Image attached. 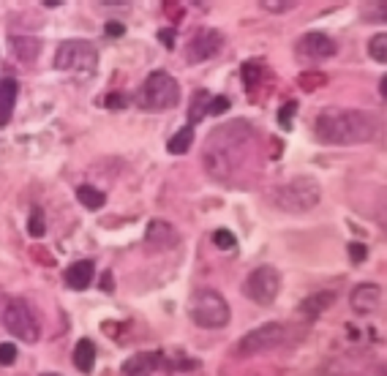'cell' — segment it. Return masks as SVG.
Segmentation results:
<instances>
[{
  "label": "cell",
  "mask_w": 387,
  "mask_h": 376,
  "mask_svg": "<svg viewBox=\"0 0 387 376\" xmlns=\"http://www.w3.org/2000/svg\"><path fill=\"white\" fill-rule=\"evenodd\" d=\"M27 232H30L33 238H44V232H47V221H44V210H41V208H33V210H30Z\"/></svg>",
  "instance_id": "26"
},
{
  "label": "cell",
  "mask_w": 387,
  "mask_h": 376,
  "mask_svg": "<svg viewBox=\"0 0 387 376\" xmlns=\"http://www.w3.org/2000/svg\"><path fill=\"white\" fill-rule=\"evenodd\" d=\"M188 314L194 325L205 330H219L229 325V305L216 289H199L188 303Z\"/></svg>",
  "instance_id": "5"
},
{
  "label": "cell",
  "mask_w": 387,
  "mask_h": 376,
  "mask_svg": "<svg viewBox=\"0 0 387 376\" xmlns=\"http://www.w3.org/2000/svg\"><path fill=\"white\" fill-rule=\"evenodd\" d=\"M264 11H270V14H281V11H292L297 3L295 0H284V3H278V0H262L259 3Z\"/></svg>",
  "instance_id": "28"
},
{
  "label": "cell",
  "mask_w": 387,
  "mask_h": 376,
  "mask_svg": "<svg viewBox=\"0 0 387 376\" xmlns=\"http://www.w3.org/2000/svg\"><path fill=\"white\" fill-rule=\"evenodd\" d=\"M101 289H104V292H112V275H110V273H104V278H101Z\"/></svg>",
  "instance_id": "37"
},
{
  "label": "cell",
  "mask_w": 387,
  "mask_h": 376,
  "mask_svg": "<svg viewBox=\"0 0 387 376\" xmlns=\"http://www.w3.org/2000/svg\"><path fill=\"white\" fill-rule=\"evenodd\" d=\"M41 376H60V374H41Z\"/></svg>",
  "instance_id": "40"
},
{
  "label": "cell",
  "mask_w": 387,
  "mask_h": 376,
  "mask_svg": "<svg viewBox=\"0 0 387 376\" xmlns=\"http://www.w3.org/2000/svg\"><path fill=\"white\" fill-rule=\"evenodd\" d=\"M11 49L22 63H33L41 52V44L36 38H25V36H11Z\"/></svg>",
  "instance_id": "18"
},
{
  "label": "cell",
  "mask_w": 387,
  "mask_h": 376,
  "mask_svg": "<svg viewBox=\"0 0 387 376\" xmlns=\"http://www.w3.org/2000/svg\"><path fill=\"white\" fill-rule=\"evenodd\" d=\"M14 101H16V82H14V77H3V82H0V125L11 123Z\"/></svg>",
  "instance_id": "16"
},
{
  "label": "cell",
  "mask_w": 387,
  "mask_h": 376,
  "mask_svg": "<svg viewBox=\"0 0 387 376\" xmlns=\"http://www.w3.org/2000/svg\"><path fill=\"white\" fill-rule=\"evenodd\" d=\"M262 74H264V63H262V60H246V63H243V82H246L249 90L257 88Z\"/></svg>",
  "instance_id": "23"
},
{
  "label": "cell",
  "mask_w": 387,
  "mask_h": 376,
  "mask_svg": "<svg viewBox=\"0 0 387 376\" xmlns=\"http://www.w3.org/2000/svg\"><path fill=\"white\" fill-rule=\"evenodd\" d=\"M99 66V52L90 41H63L55 52V68L93 74Z\"/></svg>",
  "instance_id": "7"
},
{
  "label": "cell",
  "mask_w": 387,
  "mask_h": 376,
  "mask_svg": "<svg viewBox=\"0 0 387 376\" xmlns=\"http://www.w3.org/2000/svg\"><path fill=\"white\" fill-rule=\"evenodd\" d=\"M210 99H213V96H208L205 90L194 93V101H191V123H199V121H202V115L210 110Z\"/></svg>",
  "instance_id": "24"
},
{
  "label": "cell",
  "mask_w": 387,
  "mask_h": 376,
  "mask_svg": "<svg viewBox=\"0 0 387 376\" xmlns=\"http://www.w3.org/2000/svg\"><path fill=\"white\" fill-rule=\"evenodd\" d=\"M77 199H79V205H85L88 210H99V208H104V194L99 191V188H93V186H79L77 188Z\"/></svg>",
  "instance_id": "21"
},
{
  "label": "cell",
  "mask_w": 387,
  "mask_h": 376,
  "mask_svg": "<svg viewBox=\"0 0 387 376\" xmlns=\"http://www.w3.org/2000/svg\"><path fill=\"white\" fill-rule=\"evenodd\" d=\"M227 110H229V99L227 96H213L210 99V110H208L210 115H224Z\"/></svg>",
  "instance_id": "29"
},
{
  "label": "cell",
  "mask_w": 387,
  "mask_h": 376,
  "mask_svg": "<svg viewBox=\"0 0 387 376\" xmlns=\"http://www.w3.org/2000/svg\"><path fill=\"white\" fill-rule=\"evenodd\" d=\"M379 300H382V289L377 286V284H358L355 289H352V294H349V305H352V311L355 314H374L377 311V305H379Z\"/></svg>",
  "instance_id": "13"
},
{
  "label": "cell",
  "mask_w": 387,
  "mask_h": 376,
  "mask_svg": "<svg viewBox=\"0 0 387 376\" xmlns=\"http://www.w3.org/2000/svg\"><path fill=\"white\" fill-rule=\"evenodd\" d=\"M333 300H336L333 292H316V294H311V297H305V300L300 303V314H305V316H319V314L327 311V305H333Z\"/></svg>",
  "instance_id": "19"
},
{
  "label": "cell",
  "mask_w": 387,
  "mask_h": 376,
  "mask_svg": "<svg viewBox=\"0 0 387 376\" xmlns=\"http://www.w3.org/2000/svg\"><path fill=\"white\" fill-rule=\"evenodd\" d=\"M369 55H371L377 63H387V33H377V36L369 41Z\"/></svg>",
  "instance_id": "25"
},
{
  "label": "cell",
  "mask_w": 387,
  "mask_h": 376,
  "mask_svg": "<svg viewBox=\"0 0 387 376\" xmlns=\"http://www.w3.org/2000/svg\"><path fill=\"white\" fill-rule=\"evenodd\" d=\"M286 338V330L284 325L278 322H267V325H259L251 333H246L238 344V355L240 358H251V355H262V352H270L275 347H281Z\"/></svg>",
  "instance_id": "9"
},
{
  "label": "cell",
  "mask_w": 387,
  "mask_h": 376,
  "mask_svg": "<svg viewBox=\"0 0 387 376\" xmlns=\"http://www.w3.org/2000/svg\"><path fill=\"white\" fill-rule=\"evenodd\" d=\"M338 52V44L325 33H305L295 44V55L303 63H322Z\"/></svg>",
  "instance_id": "10"
},
{
  "label": "cell",
  "mask_w": 387,
  "mask_h": 376,
  "mask_svg": "<svg viewBox=\"0 0 387 376\" xmlns=\"http://www.w3.org/2000/svg\"><path fill=\"white\" fill-rule=\"evenodd\" d=\"M145 243H147V249H153V251H169L180 243V232H177L169 221L153 218V221L147 224V229H145Z\"/></svg>",
  "instance_id": "12"
},
{
  "label": "cell",
  "mask_w": 387,
  "mask_h": 376,
  "mask_svg": "<svg viewBox=\"0 0 387 376\" xmlns=\"http://www.w3.org/2000/svg\"><path fill=\"white\" fill-rule=\"evenodd\" d=\"M379 93H382V99H387V74L382 77V82H379Z\"/></svg>",
  "instance_id": "38"
},
{
  "label": "cell",
  "mask_w": 387,
  "mask_h": 376,
  "mask_svg": "<svg viewBox=\"0 0 387 376\" xmlns=\"http://www.w3.org/2000/svg\"><path fill=\"white\" fill-rule=\"evenodd\" d=\"M281 292V275L275 267L270 264H262L257 267L249 278H246V286H243V294L249 300H254L257 305H273L275 297Z\"/></svg>",
  "instance_id": "8"
},
{
  "label": "cell",
  "mask_w": 387,
  "mask_h": 376,
  "mask_svg": "<svg viewBox=\"0 0 387 376\" xmlns=\"http://www.w3.org/2000/svg\"><path fill=\"white\" fill-rule=\"evenodd\" d=\"M322 188L311 175H295L273 188V205L284 213H308L319 205Z\"/></svg>",
  "instance_id": "3"
},
{
  "label": "cell",
  "mask_w": 387,
  "mask_h": 376,
  "mask_svg": "<svg viewBox=\"0 0 387 376\" xmlns=\"http://www.w3.org/2000/svg\"><path fill=\"white\" fill-rule=\"evenodd\" d=\"M194 145V128L191 125H186V128H180L169 142H166V150L172 153V155H183L188 147Z\"/></svg>",
  "instance_id": "20"
},
{
  "label": "cell",
  "mask_w": 387,
  "mask_h": 376,
  "mask_svg": "<svg viewBox=\"0 0 387 376\" xmlns=\"http://www.w3.org/2000/svg\"><path fill=\"white\" fill-rule=\"evenodd\" d=\"M314 136L333 147L363 145L377 136V121L363 110H325L314 121Z\"/></svg>",
  "instance_id": "2"
},
{
  "label": "cell",
  "mask_w": 387,
  "mask_h": 376,
  "mask_svg": "<svg viewBox=\"0 0 387 376\" xmlns=\"http://www.w3.org/2000/svg\"><path fill=\"white\" fill-rule=\"evenodd\" d=\"M366 253H369V249H366L363 243H349V259H352L355 264H360V262L366 259Z\"/></svg>",
  "instance_id": "32"
},
{
  "label": "cell",
  "mask_w": 387,
  "mask_h": 376,
  "mask_svg": "<svg viewBox=\"0 0 387 376\" xmlns=\"http://www.w3.org/2000/svg\"><path fill=\"white\" fill-rule=\"evenodd\" d=\"M213 246L221 251H232L235 249V235L229 229H216L213 232Z\"/></svg>",
  "instance_id": "27"
},
{
  "label": "cell",
  "mask_w": 387,
  "mask_h": 376,
  "mask_svg": "<svg viewBox=\"0 0 387 376\" xmlns=\"http://www.w3.org/2000/svg\"><path fill=\"white\" fill-rule=\"evenodd\" d=\"M251 147H254V125L251 123L232 121V123L213 128V134L205 142V155H202L205 172L213 180L227 183L232 175L240 172Z\"/></svg>",
  "instance_id": "1"
},
{
  "label": "cell",
  "mask_w": 387,
  "mask_h": 376,
  "mask_svg": "<svg viewBox=\"0 0 387 376\" xmlns=\"http://www.w3.org/2000/svg\"><path fill=\"white\" fill-rule=\"evenodd\" d=\"M161 363V355L158 352H136L131 355L129 360L123 363L121 374L123 376H153V371L158 368Z\"/></svg>",
  "instance_id": "15"
},
{
  "label": "cell",
  "mask_w": 387,
  "mask_h": 376,
  "mask_svg": "<svg viewBox=\"0 0 387 376\" xmlns=\"http://www.w3.org/2000/svg\"><path fill=\"white\" fill-rule=\"evenodd\" d=\"M158 41H161L166 49H175V30H172V27H161V30H158Z\"/></svg>",
  "instance_id": "33"
},
{
  "label": "cell",
  "mask_w": 387,
  "mask_h": 376,
  "mask_svg": "<svg viewBox=\"0 0 387 376\" xmlns=\"http://www.w3.org/2000/svg\"><path fill=\"white\" fill-rule=\"evenodd\" d=\"M74 366L82 374H90L93 371V366H96V344L90 338L77 341V347H74Z\"/></svg>",
  "instance_id": "17"
},
{
  "label": "cell",
  "mask_w": 387,
  "mask_h": 376,
  "mask_svg": "<svg viewBox=\"0 0 387 376\" xmlns=\"http://www.w3.org/2000/svg\"><path fill=\"white\" fill-rule=\"evenodd\" d=\"M107 107L118 112V110H123V107H126V99H123V96H118V93H112V96H107Z\"/></svg>",
  "instance_id": "35"
},
{
  "label": "cell",
  "mask_w": 387,
  "mask_h": 376,
  "mask_svg": "<svg viewBox=\"0 0 387 376\" xmlns=\"http://www.w3.org/2000/svg\"><path fill=\"white\" fill-rule=\"evenodd\" d=\"M325 85H327V77L322 71H316V68H308V71H303L297 77V88H303L305 93H314V90L325 88Z\"/></svg>",
  "instance_id": "22"
},
{
  "label": "cell",
  "mask_w": 387,
  "mask_h": 376,
  "mask_svg": "<svg viewBox=\"0 0 387 376\" xmlns=\"http://www.w3.org/2000/svg\"><path fill=\"white\" fill-rule=\"evenodd\" d=\"M379 374H382V376H387V366H382V368H379Z\"/></svg>",
  "instance_id": "39"
},
{
  "label": "cell",
  "mask_w": 387,
  "mask_h": 376,
  "mask_svg": "<svg viewBox=\"0 0 387 376\" xmlns=\"http://www.w3.org/2000/svg\"><path fill=\"white\" fill-rule=\"evenodd\" d=\"M221 47H224L221 30H216V27H199V30L188 38V44H186V60H188V63L210 60Z\"/></svg>",
  "instance_id": "11"
},
{
  "label": "cell",
  "mask_w": 387,
  "mask_h": 376,
  "mask_svg": "<svg viewBox=\"0 0 387 376\" xmlns=\"http://www.w3.org/2000/svg\"><path fill=\"white\" fill-rule=\"evenodd\" d=\"M295 112H297V104H295V101H286V104L281 107V112H278V123L284 125V128H289V121H292Z\"/></svg>",
  "instance_id": "30"
},
{
  "label": "cell",
  "mask_w": 387,
  "mask_h": 376,
  "mask_svg": "<svg viewBox=\"0 0 387 376\" xmlns=\"http://www.w3.org/2000/svg\"><path fill=\"white\" fill-rule=\"evenodd\" d=\"M3 327L14 336V338H19V341H25V344H36L38 341V322H36V314H33V308L25 303V300H19V297H3Z\"/></svg>",
  "instance_id": "6"
},
{
  "label": "cell",
  "mask_w": 387,
  "mask_h": 376,
  "mask_svg": "<svg viewBox=\"0 0 387 376\" xmlns=\"http://www.w3.org/2000/svg\"><path fill=\"white\" fill-rule=\"evenodd\" d=\"M177 101H180V85L166 71L147 74V79L136 90V104L145 112H166V110L177 107Z\"/></svg>",
  "instance_id": "4"
},
{
  "label": "cell",
  "mask_w": 387,
  "mask_h": 376,
  "mask_svg": "<svg viewBox=\"0 0 387 376\" xmlns=\"http://www.w3.org/2000/svg\"><path fill=\"white\" fill-rule=\"evenodd\" d=\"M93 275H96V264H93L90 259H79V262H74L71 267H66V273H63L66 284H68L71 289H77V292H85V289L93 284Z\"/></svg>",
  "instance_id": "14"
},
{
  "label": "cell",
  "mask_w": 387,
  "mask_h": 376,
  "mask_svg": "<svg viewBox=\"0 0 387 376\" xmlns=\"http://www.w3.org/2000/svg\"><path fill=\"white\" fill-rule=\"evenodd\" d=\"M377 221H379V227L385 229V235H387V197H382L379 205H377Z\"/></svg>",
  "instance_id": "34"
},
{
  "label": "cell",
  "mask_w": 387,
  "mask_h": 376,
  "mask_svg": "<svg viewBox=\"0 0 387 376\" xmlns=\"http://www.w3.org/2000/svg\"><path fill=\"white\" fill-rule=\"evenodd\" d=\"M107 33H110V36H123L126 27H123L121 22H110V25H107Z\"/></svg>",
  "instance_id": "36"
},
{
  "label": "cell",
  "mask_w": 387,
  "mask_h": 376,
  "mask_svg": "<svg viewBox=\"0 0 387 376\" xmlns=\"http://www.w3.org/2000/svg\"><path fill=\"white\" fill-rule=\"evenodd\" d=\"M0 355H3V358H0V360H3V366H5V368H8V366H11V363H14V360H16V347H14V344H8V341H5V344H3V347H0Z\"/></svg>",
  "instance_id": "31"
}]
</instances>
